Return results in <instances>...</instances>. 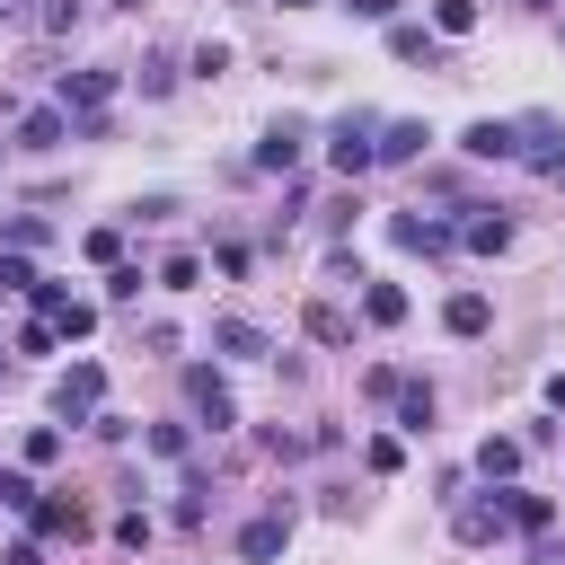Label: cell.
Masks as SVG:
<instances>
[{
  "instance_id": "cell-1",
  "label": "cell",
  "mask_w": 565,
  "mask_h": 565,
  "mask_svg": "<svg viewBox=\"0 0 565 565\" xmlns=\"http://www.w3.org/2000/svg\"><path fill=\"white\" fill-rule=\"evenodd\" d=\"M327 168H335V177L380 168V115H362V106H353V115H335V124H327Z\"/></svg>"
},
{
  "instance_id": "cell-2",
  "label": "cell",
  "mask_w": 565,
  "mask_h": 565,
  "mask_svg": "<svg viewBox=\"0 0 565 565\" xmlns=\"http://www.w3.org/2000/svg\"><path fill=\"white\" fill-rule=\"evenodd\" d=\"M97 415H106V371L97 362H71L53 380V424H97Z\"/></svg>"
},
{
  "instance_id": "cell-3",
  "label": "cell",
  "mask_w": 565,
  "mask_h": 565,
  "mask_svg": "<svg viewBox=\"0 0 565 565\" xmlns=\"http://www.w3.org/2000/svg\"><path fill=\"white\" fill-rule=\"evenodd\" d=\"M512 132H521V168L547 177V185H565V124L556 115H512Z\"/></svg>"
},
{
  "instance_id": "cell-4",
  "label": "cell",
  "mask_w": 565,
  "mask_h": 565,
  "mask_svg": "<svg viewBox=\"0 0 565 565\" xmlns=\"http://www.w3.org/2000/svg\"><path fill=\"white\" fill-rule=\"evenodd\" d=\"M185 406H194V424H212V433L238 424V397H230V380H221L212 362H185Z\"/></svg>"
},
{
  "instance_id": "cell-5",
  "label": "cell",
  "mask_w": 565,
  "mask_h": 565,
  "mask_svg": "<svg viewBox=\"0 0 565 565\" xmlns=\"http://www.w3.org/2000/svg\"><path fill=\"white\" fill-rule=\"evenodd\" d=\"M388 238H397L406 256H424V265L459 247V230H450V221H433V212H388Z\"/></svg>"
},
{
  "instance_id": "cell-6",
  "label": "cell",
  "mask_w": 565,
  "mask_h": 565,
  "mask_svg": "<svg viewBox=\"0 0 565 565\" xmlns=\"http://www.w3.org/2000/svg\"><path fill=\"white\" fill-rule=\"evenodd\" d=\"M282 547H291V503H274V512H256V521L238 530V556H247V565H274Z\"/></svg>"
},
{
  "instance_id": "cell-7",
  "label": "cell",
  "mask_w": 565,
  "mask_h": 565,
  "mask_svg": "<svg viewBox=\"0 0 565 565\" xmlns=\"http://www.w3.org/2000/svg\"><path fill=\"white\" fill-rule=\"evenodd\" d=\"M62 115H106L115 106V71H62Z\"/></svg>"
},
{
  "instance_id": "cell-8",
  "label": "cell",
  "mask_w": 565,
  "mask_h": 565,
  "mask_svg": "<svg viewBox=\"0 0 565 565\" xmlns=\"http://www.w3.org/2000/svg\"><path fill=\"white\" fill-rule=\"evenodd\" d=\"M212 353H230V362H274V335H265L256 318H212Z\"/></svg>"
},
{
  "instance_id": "cell-9",
  "label": "cell",
  "mask_w": 565,
  "mask_h": 565,
  "mask_svg": "<svg viewBox=\"0 0 565 565\" xmlns=\"http://www.w3.org/2000/svg\"><path fill=\"white\" fill-rule=\"evenodd\" d=\"M388 53H397V62H424V71H441V62H450V53H441V35H433V26H415V18H388Z\"/></svg>"
},
{
  "instance_id": "cell-10",
  "label": "cell",
  "mask_w": 565,
  "mask_h": 565,
  "mask_svg": "<svg viewBox=\"0 0 565 565\" xmlns=\"http://www.w3.org/2000/svg\"><path fill=\"white\" fill-rule=\"evenodd\" d=\"M424 141H433V124H415V115L380 124V168H415V159H424Z\"/></svg>"
},
{
  "instance_id": "cell-11",
  "label": "cell",
  "mask_w": 565,
  "mask_h": 565,
  "mask_svg": "<svg viewBox=\"0 0 565 565\" xmlns=\"http://www.w3.org/2000/svg\"><path fill=\"white\" fill-rule=\"evenodd\" d=\"M450 530H459V547H486V539H503L512 521H503V494H486V503H459L450 512Z\"/></svg>"
},
{
  "instance_id": "cell-12",
  "label": "cell",
  "mask_w": 565,
  "mask_h": 565,
  "mask_svg": "<svg viewBox=\"0 0 565 565\" xmlns=\"http://www.w3.org/2000/svg\"><path fill=\"white\" fill-rule=\"evenodd\" d=\"M62 141H71V115L62 106H26L18 115V150H62Z\"/></svg>"
},
{
  "instance_id": "cell-13",
  "label": "cell",
  "mask_w": 565,
  "mask_h": 565,
  "mask_svg": "<svg viewBox=\"0 0 565 565\" xmlns=\"http://www.w3.org/2000/svg\"><path fill=\"white\" fill-rule=\"evenodd\" d=\"M459 150H468V159H521V132L494 124V115H477V124L459 132Z\"/></svg>"
},
{
  "instance_id": "cell-14",
  "label": "cell",
  "mask_w": 565,
  "mask_h": 565,
  "mask_svg": "<svg viewBox=\"0 0 565 565\" xmlns=\"http://www.w3.org/2000/svg\"><path fill=\"white\" fill-rule=\"evenodd\" d=\"M300 150H309V124L282 115V124H265V141H256V168H291Z\"/></svg>"
},
{
  "instance_id": "cell-15",
  "label": "cell",
  "mask_w": 565,
  "mask_h": 565,
  "mask_svg": "<svg viewBox=\"0 0 565 565\" xmlns=\"http://www.w3.org/2000/svg\"><path fill=\"white\" fill-rule=\"evenodd\" d=\"M397 433H433V415H441V397H433V380H397Z\"/></svg>"
},
{
  "instance_id": "cell-16",
  "label": "cell",
  "mask_w": 565,
  "mask_h": 565,
  "mask_svg": "<svg viewBox=\"0 0 565 565\" xmlns=\"http://www.w3.org/2000/svg\"><path fill=\"white\" fill-rule=\"evenodd\" d=\"M26 521H35V539H88V512H79L71 494H44Z\"/></svg>"
},
{
  "instance_id": "cell-17",
  "label": "cell",
  "mask_w": 565,
  "mask_h": 565,
  "mask_svg": "<svg viewBox=\"0 0 565 565\" xmlns=\"http://www.w3.org/2000/svg\"><path fill=\"white\" fill-rule=\"evenodd\" d=\"M503 521H512L521 539H539V530H556V503L530 494V486H503Z\"/></svg>"
},
{
  "instance_id": "cell-18",
  "label": "cell",
  "mask_w": 565,
  "mask_h": 565,
  "mask_svg": "<svg viewBox=\"0 0 565 565\" xmlns=\"http://www.w3.org/2000/svg\"><path fill=\"white\" fill-rule=\"evenodd\" d=\"M441 327H450V335H486V327H494V300H486V291H450V300H441Z\"/></svg>"
},
{
  "instance_id": "cell-19",
  "label": "cell",
  "mask_w": 565,
  "mask_h": 565,
  "mask_svg": "<svg viewBox=\"0 0 565 565\" xmlns=\"http://www.w3.org/2000/svg\"><path fill=\"white\" fill-rule=\"evenodd\" d=\"M477 477H486V486H512V477H521V441H512V433H486V441H477Z\"/></svg>"
},
{
  "instance_id": "cell-20",
  "label": "cell",
  "mask_w": 565,
  "mask_h": 565,
  "mask_svg": "<svg viewBox=\"0 0 565 565\" xmlns=\"http://www.w3.org/2000/svg\"><path fill=\"white\" fill-rule=\"evenodd\" d=\"M459 247H477V256H503V247H512V221H503V212H477V221H459Z\"/></svg>"
},
{
  "instance_id": "cell-21",
  "label": "cell",
  "mask_w": 565,
  "mask_h": 565,
  "mask_svg": "<svg viewBox=\"0 0 565 565\" xmlns=\"http://www.w3.org/2000/svg\"><path fill=\"white\" fill-rule=\"evenodd\" d=\"M362 318H371V327H397V318H406V291H397V282H362Z\"/></svg>"
},
{
  "instance_id": "cell-22",
  "label": "cell",
  "mask_w": 565,
  "mask_h": 565,
  "mask_svg": "<svg viewBox=\"0 0 565 565\" xmlns=\"http://www.w3.org/2000/svg\"><path fill=\"white\" fill-rule=\"evenodd\" d=\"M300 327H309L318 344H353V318H344L335 300H309V318H300Z\"/></svg>"
},
{
  "instance_id": "cell-23",
  "label": "cell",
  "mask_w": 565,
  "mask_h": 565,
  "mask_svg": "<svg viewBox=\"0 0 565 565\" xmlns=\"http://www.w3.org/2000/svg\"><path fill=\"white\" fill-rule=\"evenodd\" d=\"M35 503H44L35 468H0V512H35Z\"/></svg>"
},
{
  "instance_id": "cell-24",
  "label": "cell",
  "mask_w": 565,
  "mask_h": 565,
  "mask_svg": "<svg viewBox=\"0 0 565 565\" xmlns=\"http://www.w3.org/2000/svg\"><path fill=\"white\" fill-rule=\"evenodd\" d=\"M194 282H203V256H194V247L159 256V291H194Z\"/></svg>"
},
{
  "instance_id": "cell-25",
  "label": "cell",
  "mask_w": 565,
  "mask_h": 565,
  "mask_svg": "<svg viewBox=\"0 0 565 565\" xmlns=\"http://www.w3.org/2000/svg\"><path fill=\"white\" fill-rule=\"evenodd\" d=\"M468 26H477V0H433V35L441 44H459Z\"/></svg>"
},
{
  "instance_id": "cell-26",
  "label": "cell",
  "mask_w": 565,
  "mask_h": 565,
  "mask_svg": "<svg viewBox=\"0 0 565 565\" xmlns=\"http://www.w3.org/2000/svg\"><path fill=\"white\" fill-rule=\"evenodd\" d=\"M44 238H53V230H44L35 212H18V221H0V247H18V256H35Z\"/></svg>"
},
{
  "instance_id": "cell-27",
  "label": "cell",
  "mask_w": 565,
  "mask_h": 565,
  "mask_svg": "<svg viewBox=\"0 0 565 565\" xmlns=\"http://www.w3.org/2000/svg\"><path fill=\"white\" fill-rule=\"evenodd\" d=\"M141 441H150V459H185V450H194V433H185V424H150Z\"/></svg>"
},
{
  "instance_id": "cell-28",
  "label": "cell",
  "mask_w": 565,
  "mask_h": 565,
  "mask_svg": "<svg viewBox=\"0 0 565 565\" xmlns=\"http://www.w3.org/2000/svg\"><path fill=\"white\" fill-rule=\"evenodd\" d=\"M18 459H26V468H53V459H62V424H35V433H26V450H18Z\"/></svg>"
},
{
  "instance_id": "cell-29",
  "label": "cell",
  "mask_w": 565,
  "mask_h": 565,
  "mask_svg": "<svg viewBox=\"0 0 565 565\" xmlns=\"http://www.w3.org/2000/svg\"><path fill=\"white\" fill-rule=\"evenodd\" d=\"M362 459H371V477H397V468H406V441H397V433H371Z\"/></svg>"
},
{
  "instance_id": "cell-30",
  "label": "cell",
  "mask_w": 565,
  "mask_h": 565,
  "mask_svg": "<svg viewBox=\"0 0 565 565\" xmlns=\"http://www.w3.org/2000/svg\"><path fill=\"white\" fill-rule=\"evenodd\" d=\"M327 282H335V291H353V282H371V274H362V256H353V247H327Z\"/></svg>"
},
{
  "instance_id": "cell-31",
  "label": "cell",
  "mask_w": 565,
  "mask_h": 565,
  "mask_svg": "<svg viewBox=\"0 0 565 565\" xmlns=\"http://www.w3.org/2000/svg\"><path fill=\"white\" fill-rule=\"evenodd\" d=\"M53 344H71L53 318H26V327H18V353H53Z\"/></svg>"
},
{
  "instance_id": "cell-32",
  "label": "cell",
  "mask_w": 565,
  "mask_h": 565,
  "mask_svg": "<svg viewBox=\"0 0 565 565\" xmlns=\"http://www.w3.org/2000/svg\"><path fill=\"white\" fill-rule=\"evenodd\" d=\"M168 88H177V62L150 53V62H141V97H168Z\"/></svg>"
},
{
  "instance_id": "cell-33",
  "label": "cell",
  "mask_w": 565,
  "mask_h": 565,
  "mask_svg": "<svg viewBox=\"0 0 565 565\" xmlns=\"http://www.w3.org/2000/svg\"><path fill=\"white\" fill-rule=\"evenodd\" d=\"M79 247H88V265H124V230H88Z\"/></svg>"
},
{
  "instance_id": "cell-34",
  "label": "cell",
  "mask_w": 565,
  "mask_h": 565,
  "mask_svg": "<svg viewBox=\"0 0 565 565\" xmlns=\"http://www.w3.org/2000/svg\"><path fill=\"white\" fill-rule=\"evenodd\" d=\"M106 300H115V309L141 300V265H106Z\"/></svg>"
},
{
  "instance_id": "cell-35",
  "label": "cell",
  "mask_w": 565,
  "mask_h": 565,
  "mask_svg": "<svg viewBox=\"0 0 565 565\" xmlns=\"http://www.w3.org/2000/svg\"><path fill=\"white\" fill-rule=\"evenodd\" d=\"M26 300H35V318H62V309H71V291H62V282H44V274H35V291H26Z\"/></svg>"
},
{
  "instance_id": "cell-36",
  "label": "cell",
  "mask_w": 565,
  "mask_h": 565,
  "mask_svg": "<svg viewBox=\"0 0 565 565\" xmlns=\"http://www.w3.org/2000/svg\"><path fill=\"white\" fill-rule=\"evenodd\" d=\"M53 327H62V335H71V344H79V335H88V327H97V300H71V309H62V318H53Z\"/></svg>"
},
{
  "instance_id": "cell-37",
  "label": "cell",
  "mask_w": 565,
  "mask_h": 565,
  "mask_svg": "<svg viewBox=\"0 0 565 565\" xmlns=\"http://www.w3.org/2000/svg\"><path fill=\"white\" fill-rule=\"evenodd\" d=\"M265 450H274V459H300V450H318V441H309V433H282V424H265Z\"/></svg>"
},
{
  "instance_id": "cell-38",
  "label": "cell",
  "mask_w": 565,
  "mask_h": 565,
  "mask_svg": "<svg viewBox=\"0 0 565 565\" xmlns=\"http://www.w3.org/2000/svg\"><path fill=\"white\" fill-rule=\"evenodd\" d=\"M115 547H132V556H141V547H150V512H124V521H115Z\"/></svg>"
},
{
  "instance_id": "cell-39",
  "label": "cell",
  "mask_w": 565,
  "mask_h": 565,
  "mask_svg": "<svg viewBox=\"0 0 565 565\" xmlns=\"http://www.w3.org/2000/svg\"><path fill=\"white\" fill-rule=\"evenodd\" d=\"M397 380H406V371H388V362H371V371H362V388H371V397H380V406H388V397H397Z\"/></svg>"
},
{
  "instance_id": "cell-40",
  "label": "cell",
  "mask_w": 565,
  "mask_h": 565,
  "mask_svg": "<svg viewBox=\"0 0 565 565\" xmlns=\"http://www.w3.org/2000/svg\"><path fill=\"white\" fill-rule=\"evenodd\" d=\"M530 565H565V530H539L530 539Z\"/></svg>"
},
{
  "instance_id": "cell-41",
  "label": "cell",
  "mask_w": 565,
  "mask_h": 565,
  "mask_svg": "<svg viewBox=\"0 0 565 565\" xmlns=\"http://www.w3.org/2000/svg\"><path fill=\"white\" fill-rule=\"evenodd\" d=\"M79 9H88V0H44V26H53V35H62V26H79Z\"/></svg>"
},
{
  "instance_id": "cell-42",
  "label": "cell",
  "mask_w": 565,
  "mask_h": 565,
  "mask_svg": "<svg viewBox=\"0 0 565 565\" xmlns=\"http://www.w3.org/2000/svg\"><path fill=\"white\" fill-rule=\"evenodd\" d=\"M344 9H353V18H371V26H388V18H397V0H344Z\"/></svg>"
},
{
  "instance_id": "cell-43",
  "label": "cell",
  "mask_w": 565,
  "mask_h": 565,
  "mask_svg": "<svg viewBox=\"0 0 565 565\" xmlns=\"http://www.w3.org/2000/svg\"><path fill=\"white\" fill-rule=\"evenodd\" d=\"M539 397H547V415H565V371H547V388H539Z\"/></svg>"
},
{
  "instance_id": "cell-44",
  "label": "cell",
  "mask_w": 565,
  "mask_h": 565,
  "mask_svg": "<svg viewBox=\"0 0 565 565\" xmlns=\"http://www.w3.org/2000/svg\"><path fill=\"white\" fill-rule=\"evenodd\" d=\"M0 565H44V547H35V539H18V547H9Z\"/></svg>"
},
{
  "instance_id": "cell-45",
  "label": "cell",
  "mask_w": 565,
  "mask_h": 565,
  "mask_svg": "<svg viewBox=\"0 0 565 565\" xmlns=\"http://www.w3.org/2000/svg\"><path fill=\"white\" fill-rule=\"evenodd\" d=\"M9 18H18V0H0V26H9Z\"/></svg>"
},
{
  "instance_id": "cell-46",
  "label": "cell",
  "mask_w": 565,
  "mask_h": 565,
  "mask_svg": "<svg viewBox=\"0 0 565 565\" xmlns=\"http://www.w3.org/2000/svg\"><path fill=\"white\" fill-rule=\"evenodd\" d=\"M521 9H556V0H521Z\"/></svg>"
},
{
  "instance_id": "cell-47",
  "label": "cell",
  "mask_w": 565,
  "mask_h": 565,
  "mask_svg": "<svg viewBox=\"0 0 565 565\" xmlns=\"http://www.w3.org/2000/svg\"><path fill=\"white\" fill-rule=\"evenodd\" d=\"M282 9H318V0H282Z\"/></svg>"
}]
</instances>
